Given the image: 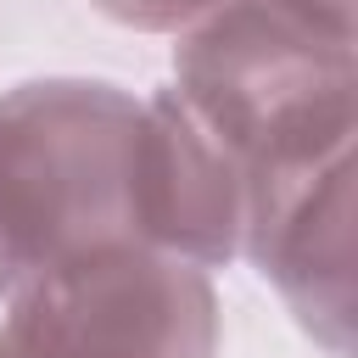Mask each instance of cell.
<instances>
[{
  "instance_id": "cell-1",
  "label": "cell",
  "mask_w": 358,
  "mask_h": 358,
  "mask_svg": "<svg viewBox=\"0 0 358 358\" xmlns=\"http://www.w3.org/2000/svg\"><path fill=\"white\" fill-rule=\"evenodd\" d=\"M358 28L336 0H218L173 45V95L235 157L246 190L352 151Z\"/></svg>"
},
{
  "instance_id": "cell-2",
  "label": "cell",
  "mask_w": 358,
  "mask_h": 358,
  "mask_svg": "<svg viewBox=\"0 0 358 358\" xmlns=\"http://www.w3.org/2000/svg\"><path fill=\"white\" fill-rule=\"evenodd\" d=\"M145 101L106 78H28L0 95V302L101 246H140Z\"/></svg>"
},
{
  "instance_id": "cell-3",
  "label": "cell",
  "mask_w": 358,
  "mask_h": 358,
  "mask_svg": "<svg viewBox=\"0 0 358 358\" xmlns=\"http://www.w3.org/2000/svg\"><path fill=\"white\" fill-rule=\"evenodd\" d=\"M0 358H218L213 274L157 246H101L6 296Z\"/></svg>"
},
{
  "instance_id": "cell-4",
  "label": "cell",
  "mask_w": 358,
  "mask_h": 358,
  "mask_svg": "<svg viewBox=\"0 0 358 358\" xmlns=\"http://www.w3.org/2000/svg\"><path fill=\"white\" fill-rule=\"evenodd\" d=\"M241 257L330 358H352V151L257 179L246 190Z\"/></svg>"
},
{
  "instance_id": "cell-5",
  "label": "cell",
  "mask_w": 358,
  "mask_h": 358,
  "mask_svg": "<svg viewBox=\"0 0 358 358\" xmlns=\"http://www.w3.org/2000/svg\"><path fill=\"white\" fill-rule=\"evenodd\" d=\"M246 173L162 84L140 123V246L173 252L196 268L241 257Z\"/></svg>"
},
{
  "instance_id": "cell-6",
  "label": "cell",
  "mask_w": 358,
  "mask_h": 358,
  "mask_svg": "<svg viewBox=\"0 0 358 358\" xmlns=\"http://www.w3.org/2000/svg\"><path fill=\"white\" fill-rule=\"evenodd\" d=\"M90 6L123 28H140V34H179L201 11H213L218 0H90Z\"/></svg>"
},
{
  "instance_id": "cell-7",
  "label": "cell",
  "mask_w": 358,
  "mask_h": 358,
  "mask_svg": "<svg viewBox=\"0 0 358 358\" xmlns=\"http://www.w3.org/2000/svg\"><path fill=\"white\" fill-rule=\"evenodd\" d=\"M336 6H352V0H336Z\"/></svg>"
}]
</instances>
